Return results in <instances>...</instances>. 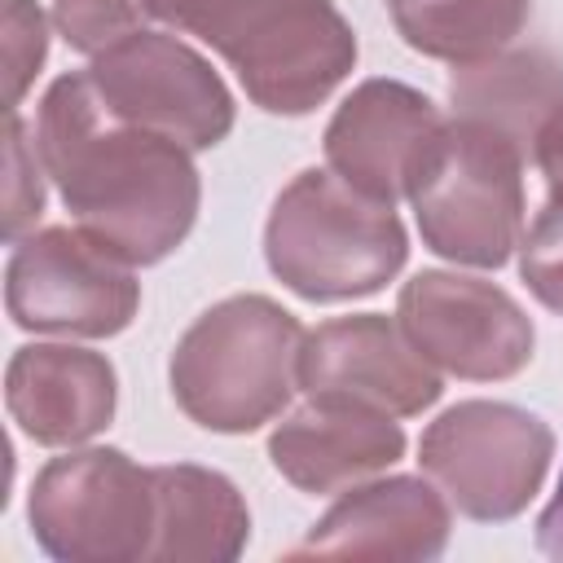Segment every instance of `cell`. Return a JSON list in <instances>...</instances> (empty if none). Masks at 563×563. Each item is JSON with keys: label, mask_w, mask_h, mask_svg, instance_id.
Here are the masks:
<instances>
[{"label": "cell", "mask_w": 563, "mask_h": 563, "mask_svg": "<svg viewBox=\"0 0 563 563\" xmlns=\"http://www.w3.org/2000/svg\"><path fill=\"white\" fill-rule=\"evenodd\" d=\"M35 150L75 224L119 260H167L198 216L189 150L119 119L88 70L62 75L35 123Z\"/></svg>", "instance_id": "obj_1"}, {"label": "cell", "mask_w": 563, "mask_h": 563, "mask_svg": "<svg viewBox=\"0 0 563 563\" xmlns=\"http://www.w3.org/2000/svg\"><path fill=\"white\" fill-rule=\"evenodd\" d=\"M150 18L211 44L268 114H308L356 62L330 0H145Z\"/></svg>", "instance_id": "obj_2"}, {"label": "cell", "mask_w": 563, "mask_h": 563, "mask_svg": "<svg viewBox=\"0 0 563 563\" xmlns=\"http://www.w3.org/2000/svg\"><path fill=\"white\" fill-rule=\"evenodd\" d=\"M268 268L312 303H339L383 290L405 255L396 211L339 172H299L273 202L264 224Z\"/></svg>", "instance_id": "obj_3"}, {"label": "cell", "mask_w": 563, "mask_h": 563, "mask_svg": "<svg viewBox=\"0 0 563 563\" xmlns=\"http://www.w3.org/2000/svg\"><path fill=\"white\" fill-rule=\"evenodd\" d=\"M299 321L264 295H233L202 312L172 352V396L207 431L242 435L299 387Z\"/></svg>", "instance_id": "obj_4"}, {"label": "cell", "mask_w": 563, "mask_h": 563, "mask_svg": "<svg viewBox=\"0 0 563 563\" xmlns=\"http://www.w3.org/2000/svg\"><path fill=\"white\" fill-rule=\"evenodd\" d=\"M519 163L523 150L488 123H444L405 194L413 202L422 242L453 264L501 268L523 229Z\"/></svg>", "instance_id": "obj_5"}, {"label": "cell", "mask_w": 563, "mask_h": 563, "mask_svg": "<svg viewBox=\"0 0 563 563\" xmlns=\"http://www.w3.org/2000/svg\"><path fill=\"white\" fill-rule=\"evenodd\" d=\"M31 532L66 563L150 559L154 471H141L119 449L53 457L31 488Z\"/></svg>", "instance_id": "obj_6"}, {"label": "cell", "mask_w": 563, "mask_h": 563, "mask_svg": "<svg viewBox=\"0 0 563 563\" xmlns=\"http://www.w3.org/2000/svg\"><path fill=\"white\" fill-rule=\"evenodd\" d=\"M554 457V431L515 405L462 400L435 418L418 444L422 471L466 519L519 515L545 479Z\"/></svg>", "instance_id": "obj_7"}, {"label": "cell", "mask_w": 563, "mask_h": 563, "mask_svg": "<svg viewBox=\"0 0 563 563\" xmlns=\"http://www.w3.org/2000/svg\"><path fill=\"white\" fill-rule=\"evenodd\" d=\"M4 303L22 330L106 339L136 317L141 286L132 264L84 229H44L13 246Z\"/></svg>", "instance_id": "obj_8"}, {"label": "cell", "mask_w": 563, "mask_h": 563, "mask_svg": "<svg viewBox=\"0 0 563 563\" xmlns=\"http://www.w3.org/2000/svg\"><path fill=\"white\" fill-rule=\"evenodd\" d=\"M101 101L185 150H211L233 128V97L220 75L176 35L136 31L88 66Z\"/></svg>", "instance_id": "obj_9"}, {"label": "cell", "mask_w": 563, "mask_h": 563, "mask_svg": "<svg viewBox=\"0 0 563 563\" xmlns=\"http://www.w3.org/2000/svg\"><path fill=\"white\" fill-rule=\"evenodd\" d=\"M405 339L457 378H510L532 361V321L493 282L418 273L396 303Z\"/></svg>", "instance_id": "obj_10"}, {"label": "cell", "mask_w": 563, "mask_h": 563, "mask_svg": "<svg viewBox=\"0 0 563 563\" xmlns=\"http://www.w3.org/2000/svg\"><path fill=\"white\" fill-rule=\"evenodd\" d=\"M299 387L308 396H347L391 418L422 413L444 391L431 361L378 312L339 317L303 334Z\"/></svg>", "instance_id": "obj_11"}, {"label": "cell", "mask_w": 563, "mask_h": 563, "mask_svg": "<svg viewBox=\"0 0 563 563\" xmlns=\"http://www.w3.org/2000/svg\"><path fill=\"white\" fill-rule=\"evenodd\" d=\"M440 128L444 119L422 92L396 79H369L330 119L325 158L347 185L391 207L409 194V180Z\"/></svg>", "instance_id": "obj_12"}, {"label": "cell", "mask_w": 563, "mask_h": 563, "mask_svg": "<svg viewBox=\"0 0 563 563\" xmlns=\"http://www.w3.org/2000/svg\"><path fill=\"white\" fill-rule=\"evenodd\" d=\"M400 453L405 431L391 413L347 396H312L268 440L273 466L303 493H343L347 484L391 466Z\"/></svg>", "instance_id": "obj_13"}, {"label": "cell", "mask_w": 563, "mask_h": 563, "mask_svg": "<svg viewBox=\"0 0 563 563\" xmlns=\"http://www.w3.org/2000/svg\"><path fill=\"white\" fill-rule=\"evenodd\" d=\"M4 400L35 444H79L114 418V369L106 356L79 347H18Z\"/></svg>", "instance_id": "obj_14"}, {"label": "cell", "mask_w": 563, "mask_h": 563, "mask_svg": "<svg viewBox=\"0 0 563 563\" xmlns=\"http://www.w3.org/2000/svg\"><path fill=\"white\" fill-rule=\"evenodd\" d=\"M449 541V506L422 479H383L347 493L295 554L435 559Z\"/></svg>", "instance_id": "obj_15"}, {"label": "cell", "mask_w": 563, "mask_h": 563, "mask_svg": "<svg viewBox=\"0 0 563 563\" xmlns=\"http://www.w3.org/2000/svg\"><path fill=\"white\" fill-rule=\"evenodd\" d=\"M251 532L246 501L238 488L202 466H158L154 471V545L150 559H238Z\"/></svg>", "instance_id": "obj_16"}, {"label": "cell", "mask_w": 563, "mask_h": 563, "mask_svg": "<svg viewBox=\"0 0 563 563\" xmlns=\"http://www.w3.org/2000/svg\"><path fill=\"white\" fill-rule=\"evenodd\" d=\"M449 97L457 119L488 123L519 150H532L541 123L563 106V62L550 48H501L484 62L457 66Z\"/></svg>", "instance_id": "obj_17"}, {"label": "cell", "mask_w": 563, "mask_h": 563, "mask_svg": "<svg viewBox=\"0 0 563 563\" xmlns=\"http://www.w3.org/2000/svg\"><path fill=\"white\" fill-rule=\"evenodd\" d=\"M409 48L453 66L501 53L528 22L532 0H387Z\"/></svg>", "instance_id": "obj_18"}, {"label": "cell", "mask_w": 563, "mask_h": 563, "mask_svg": "<svg viewBox=\"0 0 563 563\" xmlns=\"http://www.w3.org/2000/svg\"><path fill=\"white\" fill-rule=\"evenodd\" d=\"M145 0H53V22L75 53H106L141 31Z\"/></svg>", "instance_id": "obj_19"}, {"label": "cell", "mask_w": 563, "mask_h": 563, "mask_svg": "<svg viewBox=\"0 0 563 563\" xmlns=\"http://www.w3.org/2000/svg\"><path fill=\"white\" fill-rule=\"evenodd\" d=\"M4 167H9V180H4V238L18 242L26 224L40 220L44 211V180H40V150L35 141H26V128L18 119V110H9V123H4Z\"/></svg>", "instance_id": "obj_20"}, {"label": "cell", "mask_w": 563, "mask_h": 563, "mask_svg": "<svg viewBox=\"0 0 563 563\" xmlns=\"http://www.w3.org/2000/svg\"><path fill=\"white\" fill-rule=\"evenodd\" d=\"M48 53L44 13L31 0H4V101L18 110L26 84L40 75V62Z\"/></svg>", "instance_id": "obj_21"}, {"label": "cell", "mask_w": 563, "mask_h": 563, "mask_svg": "<svg viewBox=\"0 0 563 563\" xmlns=\"http://www.w3.org/2000/svg\"><path fill=\"white\" fill-rule=\"evenodd\" d=\"M519 273L545 308L563 312V207L545 202V211L519 246Z\"/></svg>", "instance_id": "obj_22"}, {"label": "cell", "mask_w": 563, "mask_h": 563, "mask_svg": "<svg viewBox=\"0 0 563 563\" xmlns=\"http://www.w3.org/2000/svg\"><path fill=\"white\" fill-rule=\"evenodd\" d=\"M532 158L545 176V189H550V202L563 207V106L541 123L537 141H532Z\"/></svg>", "instance_id": "obj_23"}, {"label": "cell", "mask_w": 563, "mask_h": 563, "mask_svg": "<svg viewBox=\"0 0 563 563\" xmlns=\"http://www.w3.org/2000/svg\"><path fill=\"white\" fill-rule=\"evenodd\" d=\"M537 550L545 559H559L563 563V475H559V493L550 497V506L537 519Z\"/></svg>", "instance_id": "obj_24"}]
</instances>
